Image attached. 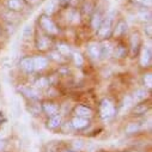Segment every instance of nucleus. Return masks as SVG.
<instances>
[{
	"label": "nucleus",
	"mask_w": 152,
	"mask_h": 152,
	"mask_svg": "<svg viewBox=\"0 0 152 152\" xmlns=\"http://www.w3.org/2000/svg\"><path fill=\"white\" fill-rule=\"evenodd\" d=\"M59 10V5H58V0H50V1H48V4L46 5L45 7V15L52 17L54 13H56V11Z\"/></svg>",
	"instance_id": "obj_27"
},
{
	"label": "nucleus",
	"mask_w": 152,
	"mask_h": 152,
	"mask_svg": "<svg viewBox=\"0 0 152 152\" xmlns=\"http://www.w3.org/2000/svg\"><path fill=\"white\" fill-rule=\"evenodd\" d=\"M67 22H68L69 24H73V25L80 24V22H82L80 12H79V11H77V10L71 9V10H69V15L67 16Z\"/></svg>",
	"instance_id": "obj_26"
},
{
	"label": "nucleus",
	"mask_w": 152,
	"mask_h": 152,
	"mask_svg": "<svg viewBox=\"0 0 152 152\" xmlns=\"http://www.w3.org/2000/svg\"><path fill=\"white\" fill-rule=\"evenodd\" d=\"M6 146H7L6 140H4V139H0V152H4V151H6Z\"/></svg>",
	"instance_id": "obj_38"
},
{
	"label": "nucleus",
	"mask_w": 152,
	"mask_h": 152,
	"mask_svg": "<svg viewBox=\"0 0 152 152\" xmlns=\"http://www.w3.org/2000/svg\"><path fill=\"white\" fill-rule=\"evenodd\" d=\"M114 24H115V12L110 10L109 12L104 13V18L99 25V28L96 30V36L99 41L109 40L113 34Z\"/></svg>",
	"instance_id": "obj_1"
},
{
	"label": "nucleus",
	"mask_w": 152,
	"mask_h": 152,
	"mask_svg": "<svg viewBox=\"0 0 152 152\" xmlns=\"http://www.w3.org/2000/svg\"><path fill=\"white\" fill-rule=\"evenodd\" d=\"M71 4V0H58V5L61 9H67Z\"/></svg>",
	"instance_id": "obj_36"
},
{
	"label": "nucleus",
	"mask_w": 152,
	"mask_h": 152,
	"mask_svg": "<svg viewBox=\"0 0 152 152\" xmlns=\"http://www.w3.org/2000/svg\"><path fill=\"white\" fill-rule=\"evenodd\" d=\"M30 102H32V104H30L29 111L32 114V115H39V114L42 111L41 103H37V101H30Z\"/></svg>",
	"instance_id": "obj_32"
},
{
	"label": "nucleus",
	"mask_w": 152,
	"mask_h": 152,
	"mask_svg": "<svg viewBox=\"0 0 152 152\" xmlns=\"http://www.w3.org/2000/svg\"><path fill=\"white\" fill-rule=\"evenodd\" d=\"M41 109H42V113L46 114L47 118H50V116H54L56 114L60 113V105L53 101H45L41 103Z\"/></svg>",
	"instance_id": "obj_9"
},
{
	"label": "nucleus",
	"mask_w": 152,
	"mask_h": 152,
	"mask_svg": "<svg viewBox=\"0 0 152 152\" xmlns=\"http://www.w3.org/2000/svg\"><path fill=\"white\" fill-rule=\"evenodd\" d=\"M96 9V4L92 1V0H85L82 5V9H80V16L82 17H91V15L94 13Z\"/></svg>",
	"instance_id": "obj_19"
},
{
	"label": "nucleus",
	"mask_w": 152,
	"mask_h": 152,
	"mask_svg": "<svg viewBox=\"0 0 152 152\" xmlns=\"http://www.w3.org/2000/svg\"><path fill=\"white\" fill-rule=\"evenodd\" d=\"M103 18H104V12H103L101 9H98V7L96 6L94 13H92L91 17L89 18V19H90V26H91V29L96 31V30L99 28V25H101Z\"/></svg>",
	"instance_id": "obj_13"
},
{
	"label": "nucleus",
	"mask_w": 152,
	"mask_h": 152,
	"mask_svg": "<svg viewBox=\"0 0 152 152\" xmlns=\"http://www.w3.org/2000/svg\"><path fill=\"white\" fill-rule=\"evenodd\" d=\"M144 32H145V35L148 37V39H151V37H152V25H151V22L145 23V26H144Z\"/></svg>",
	"instance_id": "obj_35"
},
{
	"label": "nucleus",
	"mask_w": 152,
	"mask_h": 152,
	"mask_svg": "<svg viewBox=\"0 0 152 152\" xmlns=\"http://www.w3.org/2000/svg\"><path fill=\"white\" fill-rule=\"evenodd\" d=\"M138 56H139V65H140L141 68L147 69V68L151 67V62H152V52H151V48H150L148 46H141Z\"/></svg>",
	"instance_id": "obj_4"
},
{
	"label": "nucleus",
	"mask_w": 152,
	"mask_h": 152,
	"mask_svg": "<svg viewBox=\"0 0 152 152\" xmlns=\"http://www.w3.org/2000/svg\"><path fill=\"white\" fill-rule=\"evenodd\" d=\"M48 56H49L48 60H53V61H55V62H64V61H65V58L61 56L56 50H50Z\"/></svg>",
	"instance_id": "obj_33"
},
{
	"label": "nucleus",
	"mask_w": 152,
	"mask_h": 152,
	"mask_svg": "<svg viewBox=\"0 0 152 152\" xmlns=\"http://www.w3.org/2000/svg\"><path fill=\"white\" fill-rule=\"evenodd\" d=\"M24 1V4L25 5H29V6H35V5H37L39 4L41 0H23Z\"/></svg>",
	"instance_id": "obj_37"
},
{
	"label": "nucleus",
	"mask_w": 152,
	"mask_h": 152,
	"mask_svg": "<svg viewBox=\"0 0 152 152\" xmlns=\"http://www.w3.org/2000/svg\"><path fill=\"white\" fill-rule=\"evenodd\" d=\"M128 31V24L125 19H119L115 24H114V29H113V34L111 37L114 39H121L124 37Z\"/></svg>",
	"instance_id": "obj_10"
},
{
	"label": "nucleus",
	"mask_w": 152,
	"mask_h": 152,
	"mask_svg": "<svg viewBox=\"0 0 152 152\" xmlns=\"http://www.w3.org/2000/svg\"><path fill=\"white\" fill-rule=\"evenodd\" d=\"M142 85L147 91H151L152 89V74L151 72H146L142 75Z\"/></svg>",
	"instance_id": "obj_28"
},
{
	"label": "nucleus",
	"mask_w": 152,
	"mask_h": 152,
	"mask_svg": "<svg viewBox=\"0 0 152 152\" xmlns=\"http://www.w3.org/2000/svg\"><path fill=\"white\" fill-rule=\"evenodd\" d=\"M6 6H7L9 11H11L13 13L22 12L25 9V4H24L23 0H7Z\"/></svg>",
	"instance_id": "obj_20"
},
{
	"label": "nucleus",
	"mask_w": 152,
	"mask_h": 152,
	"mask_svg": "<svg viewBox=\"0 0 152 152\" xmlns=\"http://www.w3.org/2000/svg\"><path fill=\"white\" fill-rule=\"evenodd\" d=\"M32 61H34V69H35V72H42L49 65V60L45 55H34L32 56Z\"/></svg>",
	"instance_id": "obj_12"
},
{
	"label": "nucleus",
	"mask_w": 152,
	"mask_h": 152,
	"mask_svg": "<svg viewBox=\"0 0 152 152\" xmlns=\"http://www.w3.org/2000/svg\"><path fill=\"white\" fill-rule=\"evenodd\" d=\"M99 118L102 121L108 122L110 120H113L116 116L118 114V108L115 107V104L113 103V101H110L109 98H103L99 103Z\"/></svg>",
	"instance_id": "obj_3"
},
{
	"label": "nucleus",
	"mask_w": 152,
	"mask_h": 152,
	"mask_svg": "<svg viewBox=\"0 0 152 152\" xmlns=\"http://www.w3.org/2000/svg\"><path fill=\"white\" fill-rule=\"evenodd\" d=\"M22 36L23 40H30L32 37V25L31 24H25L23 30H22Z\"/></svg>",
	"instance_id": "obj_31"
},
{
	"label": "nucleus",
	"mask_w": 152,
	"mask_h": 152,
	"mask_svg": "<svg viewBox=\"0 0 152 152\" xmlns=\"http://www.w3.org/2000/svg\"><path fill=\"white\" fill-rule=\"evenodd\" d=\"M132 3L141 10H148L151 7V0H132Z\"/></svg>",
	"instance_id": "obj_30"
},
{
	"label": "nucleus",
	"mask_w": 152,
	"mask_h": 152,
	"mask_svg": "<svg viewBox=\"0 0 152 152\" xmlns=\"http://www.w3.org/2000/svg\"><path fill=\"white\" fill-rule=\"evenodd\" d=\"M52 37L45 35V34H37L35 39V46L36 49L40 52H48L52 48Z\"/></svg>",
	"instance_id": "obj_6"
},
{
	"label": "nucleus",
	"mask_w": 152,
	"mask_h": 152,
	"mask_svg": "<svg viewBox=\"0 0 152 152\" xmlns=\"http://www.w3.org/2000/svg\"><path fill=\"white\" fill-rule=\"evenodd\" d=\"M150 109V105L145 102H141V103H137V104H133V107L131 108V113L133 115H145V114Z\"/></svg>",
	"instance_id": "obj_21"
},
{
	"label": "nucleus",
	"mask_w": 152,
	"mask_h": 152,
	"mask_svg": "<svg viewBox=\"0 0 152 152\" xmlns=\"http://www.w3.org/2000/svg\"><path fill=\"white\" fill-rule=\"evenodd\" d=\"M72 59H73L74 64L77 65V66H83L84 65V58L82 56L80 53H77V52L72 53Z\"/></svg>",
	"instance_id": "obj_34"
},
{
	"label": "nucleus",
	"mask_w": 152,
	"mask_h": 152,
	"mask_svg": "<svg viewBox=\"0 0 152 152\" xmlns=\"http://www.w3.org/2000/svg\"><path fill=\"white\" fill-rule=\"evenodd\" d=\"M141 46H142V42H141L140 35H139L138 32H133V34L129 36V43H128V47H127L132 58L138 56Z\"/></svg>",
	"instance_id": "obj_5"
},
{
	"label": "nucleus",
	"mask_w": 152,
	"mask_h": 152,
	"mask_svg": "<svg viewBox=\"0 0 152 152\" xmlns=\"http://www.w3.org/2000/svg\"><path fill=\"white\" fill-rule=\"evenodd\" d=\"M18 92H20L26 99L29 101H39L40 99V91L35 89L34 86H28V85H20L18 86Z\"/></svg>",
	"instance_id": "obj_7"
},
{
	"label": "nucleus",
	"mask_w": 152,
	"mask_h": 152,
	"mask_svg": "<svg viewBox=\"0 0 152 152\" xmlns=\"http://www.w3.org/2000/svg\"><path fill=\"white\" fill-rule=\"evenodd\" d=\"M62 152H74V151H72V150H65V151H62Z\"/></svg>",
	"instance_id": "obj_39"
},
{
	"label": "nucleus",
	"mask_w": 152,
	"mask_h": 152,
	"mask_svg": "<svg viewBox=\"0 0 152 152\" xmlns=\"http://www.w3.org/2000/svg\"><path fill=\"white\" fill-rule=\"evenodd\" d=\"M73 116H78V118H84V119H89L91 120L94 116V111L91 108L86 107V105H77L73 110Z\"/></svg>",
	"instance_id": "obj_14"
},
{
	"label": "nucleus",
	"mask_w": 152,
	"mask_h": 152,
	"mask_svg": "<svg viewBox=\"0 0 152 152\" xmlns=\"http://www.w3.org/2000/svg\"><path fill=\"white\" fill-rule=\"evenodd\" d=\"M85 147V142L80 139H75L71 142V150L74 152H82Z\"/></svg>",
	"instance_id": "obj_29"
},
{
	"label": "nucleus",
	"mask_w": 152,
	"mask_h": 152,
	"mask_svg": "<svg viewBox=\"0 0 152 152\" xmlns=\"http://www.w3.org/2000/svg\"><path fill=\"white\" fill-rule=\"evenodd\" d=\"M49 86H50V79L48 77H45V75L36 78V80L34 82V88L37 89L39 91L45 90V89H47Z\"/></svg>",
	"instance_id": "obj_23"
},
{
	"label": "nucleus",
	"mask_w": 152,
	"mask_h": 152,
	"mask_svg": "<svg viewBox=\"0 0 152 152\" xmlns=\"http://www.w3.org/2000/svg\"><path fill=\"white\" fill-rule=\"evenodd\" d=\"M141 131H142V126L138 121H132V122L127 124V126L125 128V133L127 135H133V134H137Z\"/></svg>",
	"instance_id": "obj_24"
},
{
	"label": "nucleus",
	"mask_w": 152,
	"mask_h": 152,
	"mask_svg": "<svg viewBox=\"0 0 152 152\" xmlns=\"http://www.w3.org/2000/svg\"><path fill=\"white\" fill-rule=\"evenodd\" d=\"M55 50H56L61 56H64L65 59L68 58L69 55H72V49H71V47H69L67 43H65V42H59V43H56V45H55Z\"/></svg>",
	"instance_id": "obj_25"
},
{
	"label": "nucleus",
	"mask_w": 152,
	"mask_h": 152,
	"mask_svg": "<svg viewBox=\"0 0 152 152\" xmlns=\"http://www.w3.org/2000/svg\"><path fill=\"white\" fill-rule=\"evenodd\" d=\"M39 24H40V29L41 31L49 36V37H56L60 35V28L56 25V23L52 19V17L42 13L39 16Z\"/></svg>",
	"instance_id": "obj_2"
},
{
	"label": "nucleus",
	"mask_w": 152,
	"mask_h": 152,
	"mask_svg": "<svg viewBox=\"0 0 152 152\" xmlns=\"http://www.w3.org/2000/svg\"><path fill=\"white\" fill-rule=\"evenodd\" d=\"M128 54V48L125 43H118L115 47H114V53L113 56H115L118 59H125Z\"/></svg>",
	"instance_id": "obj_22"
},
{
	"label": "nucleus",
	"mask_w": 152,
	"mask_h": 152,
	"mask_svg": "<svg viewBox=\"0 0 152 152\" xmlns=\"http://www.w3.org/2000/svg\"><path fill=\"white\" fill-rule=\"evenodd\" d=\"M86 53L92 60H101V45L99 42H91L86 47Z\"/></svg>",
	"instance_id": "obj_16"
},
{
	"label": "nucleus",
	"mask_w": 152,
	"mask_h": 152,
	"mask_svg": "<svg viewBox=\"0 0 152 152\" xmlns=\"http://www.w3.org/2000/svg\"><path fill=\"white\" fill-rule=\"evenodd\" d=\"M90 124H91V120L84 119V118H78V116H73L69 121V125H71V127L74 132L85 131L86 128H89Z\"/></svg>",
	"instance_id": "obj_8"
},
{
	"label": "nucleus",
	"mask_w": 152,
	"mask_h": 152,
	"mask_svg": "<svg viewBox=\"0 0 152 152\" xmlns=\"http://www.w3.org/2000/svg\"><path fill=\"white\" fill-rule=\"evenodd\" d=\"M132 101H133V104H137V103H141V102H145L148 97V91L145 89V88H139V89H135L132 94Z\"/></svg>",
	"instance_id": "obj_18"
},
{
	"label": "nucleus",
	"mask_w": 152,
	"mask_h": 152,
	"mask_svg": "<svg viewBox=\"0 0 152 152\" xmlns=\"http://www.w3.org/2000/svg\"><path fill=\"white\" fill-rule=\"evenodd\" d=\"M62 124H64V118H62L61 114L59 113V114H56V115L50 116V118L47 119V121H46V127H47V129L55 132V131H59V129L61 128Z\"/></svg>",
	"instance_id": "obj_11"
},
{
	"label": "nucleus",
	"mask_w": 152,
	"mask_h": 152,
	"mask_svg": "<svg viewBox=\"0 0 152 152\" xmlns=\"http://www.w3.org/2000/svg\"><path fill=\"white\" fill-rule=\"evenodd\" d=\"M101 45V58L102 59H108L110 56H113L114 53V43L110 40H105V41H99Z\"/></svg>",
	"instance_id": "obj_15"
},
{
	"label": "nucleus",
	"mask_w": 152,
	"mask_h": 152,
	"mask_svg": "<svg viewBox=\"0 0 152 152\" xmlns=\"http://www.w3.org/2000/svg\"><path fill=\"white\" fill-rule=\"evenodd\" d=\"M19 68L26 73V74H31L35 72L34 69V61H32V56H23L19 61Z\"/></svg>",
	"instance_id": "obj_17"
},
{
	"label": "nucleus",
	"mask_w": 152,
	"mask_h": 152,
	"mask_svg": "<svg viewBox=\"0 0 152 152\" xmlns=\"http://www.w3.org/2000/svg\"><path fill=\"white\" fill-rule=\"evenodd\" d=\"M127 152H138V151H127Z\"/></svg>",
	"instance_id": "obj_40"
}]
</instances>
